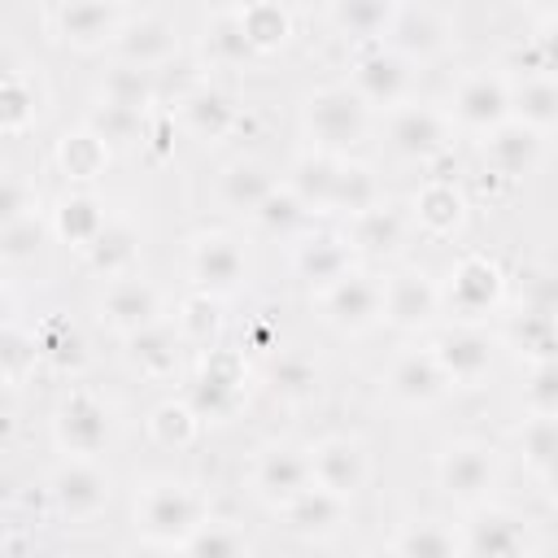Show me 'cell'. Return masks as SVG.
I'll list each match as a JSON object with an SVG mask.
<instances>
[{
    "label": "cell",
    "instance_id": "22",
    "mask_svg": "<svg viewBox=\"0 0 558 558\" xmlns=\"http://www.w3.org/2000/svg\"><path fill=\"white\" fill-rule=\"evenodd\" d=\"M275 514H279L283 532H292L296 541H331L349 523V501L310 480L301 493H292L283 506H275Z\"/></svg>",
    "mask_w": 558,
    "mask_h": 558
},
{
    "label": "cell",
    "instance_id": "46",
    "mask_svg": "<svg viewBox=\"0 0 558 558\" xmlns=\"http://www.w3.org/2000/svg\"><path fill=\"white\" fill-rule=\"evenodd\" d=\"M96 100H113V105H131V109H153L157 100V70L131 65V61H113L100 83H96Z\"/></svg>",
    "mask_w": 558,
    "mask_h": 558
},
{
    "label": "cell",
    "instance_id": "3",
    "mask_svg": "<svg viewBox=\"0 0 558 558\" xmlns=\"http://www.w3.org/2000/svg\"><path fill=\"white\" fill-rule=\"evenodd\" d=\"M183 397L201 414V423L231 418L240 410V401L248 397V362H244V353L240 349H227V344L205 349Z\"/></svg>",
    "mask_w": 558,
    "mask_h": 558
},
{
    "label": "cell",
    "instance_id": "40",
    "mask_svg": "<svg viewBox=\"0 0 558 558\" xmlns=\"http://www.w3.org/2000/svg\"><path fill=\"white\" fill-rule=\"evenodd\" d=\"M48 240H52V227H48V218H44L39 209H31V214L4 222V227H0V266H4V270H26V266H35V262L44 257Z\"/></svg>",
    "mask_w": 558,
    "mask_h": 558
},
{
    "label": "cell",
    "instance_id": "5",
    "mask_svg": "<svg viewBox=\"0 0 558 558\" xmlns=\"http://www.w3.org/2000/svg\"><path fill=\"white\" fill-rule=\"evenodd\" d=\"M314 301H318V318L340 336H362L384 323V279L362 266H349L336 283L314 292Z\"/></svg>",
    "mask_w": 558,
    "mask_h": 558
},
{
    "label": "cell",
    "instance_id": "55",
    "mask_svg": "<svg viewBox=\"0 0 558 558\" xmlns=\"http://www.w3.org/2000/svg\"><path fill=\"white\" fill-rule=\"evenodd\" d=\"M554 22H536V35H523L519 52H514V70L523 74H554V39H549Z\"/></svg>",
    "mask_w": 558,
    "mask_h": 558
},
{
    "label": "cell",
    "instance_id": "50",
    "mask_svg": "<svg viewBox=\"0 0 558 558\" xmlns=\"http://www.w3.org/2000/svg\"><path fill=\"white\" fill-rule=\"evenodd\" d=\"M39 122V92L31 83V74H13L0 78V135H22Z\"/></svg>",
    "mask_w": 558,
    "mask_h": 558
},
{
    "label": "cell",
    "instance_id": "58",
    "mask_svg": "<svg viewBox=\"0 0 558 558\" xmlns=\"http://www.w3.org/2000/svg\"><path fill=\"white\" fill-rule=\"evenodd\" d=\"M22 70H26V65H22V57H17V48L0 39V78H13V74H22Z\"/></svg>",
    "mask_w": 558,
    "mask_h": 558
},
{
    "label": "cell",
    "instance_id": "17",
    "mask_svg": "<svg viewBox=\"0 0 558 558\" xmlns=\"http://www.w3.org/2000/svg\"><path fill=\"white\" fill-rule=\"evenodd\" d=\"M126 13L118 0H57L52 9V35L78 52H100L122 31Z\"/></svg>",
    "mask_w": 558,
    "mask_h": 558
},
{
    "label": "cell",
    "instance_id": "1",
    "mask_svg": "<svg viewBox=\"0 0 558 558\" xmlns=\"http://www.w3.org/2000/svg\"><path fill=\"white\" fill-rule=\"evenodd\" d=\"M205 514H209L205 497H201L187 480H174V475H153V480H144L140 493H135V510H131L140 541L153 545V549H174V554H179L183 536H187Z\"/></svg>",
    "mask_w": 558,
    "mask_h": 558
},
{
    "label": "cell",
    "instance_id": "15",
    "mask_svg": "<svg viewBox=\"0 0 558 558\" xmlns=\"http://www.w3.org/2000/svg\"><path fill=\"white\" fill-rule=\"evenodd\" d=\"M432 353H436V362L453 388H480L493 375L497 340L480 323H453V327L436 331Z\"/></svg>",
    "mask_w": 558,
    "mask_h": 558
},
{
    "label": "cell",
    "instance_id": "37",
    "mask_svg": "<svg viewBox=\"0 0 558 558\" xmlns=\"http://www.w3.org/2000/svg\"><path fill=\"white\" fill-rule=\"evenodd\" d=\"M519 440V458H523V471L536 480V484H554V471H558V418L554 414H527L523 427L514 432Z\"/></svg>",
    "mask_w": 558,
    "mask_h": 558
},
{
    "label": "cell",
    "instance_id": "9",
    "mask_svg": "<svg viewBox=\"0 0 558 558\" xmlns=\"http://www.w3.org/2000/svg\"><path fill=\"white\" fill-rule=\"evenodd\" d=\"M497 475H501V462H497V449L488 440H475V436H462V440H449L436 458V484L445 488L449 501L458 506H480L493 497L497 488Z\"/></svg>",
    "mask_w": 558,
    "mask_h": 558
},
{
    "label": "cell",
    "instance_id": "35",
    "mask_svg": "<svg viewBox=\"0 0 558 558\" xmlns=\"http://www.w3.org/2000/svg\"><path fill=\"white\" fill-rule=\"evenodd\" d=\"M510 118L549 140L554 126H558V87H554V74H523L519 83H510Z\"/></svg>",
    "mask_w": 558,
    "mask_h": 558
},
{
    "label": "cell",
    "instance_id": "13",
    "mask_svg": "<svg viewBox=\"0 0 558 558\" xmlns=\"http://www.w3.org/2000/svg\"><path fill=\"white\" fill-rule=\"evenodd\" d=\"M410 83H414V65L388 48L384 39L375 44H362V52L353 57V70H349V87L366 100V109H392L410 96Z\"/></svg>",
    "mask_w": 558,
    "mask_h": 558
},
{
    "label": "cell",
    "instance_id": "49",
    "mask_svg": "<svg viewBox=\"0 0 558 558\" xmlns=\"http://www.w3.org/2000/svg\"><path fill=\"white\" fill-rule=\"evenodd\" d=\"M506 340H510V349H519V357H527V362L554 357V310L519 305V310L510 314Z\"/></svg>",
    "mask_w": 558,
    "mask_h": 558
},
{
    "label": "cell",
    "instance_id": "32",
    "mask_svg": "<svg viewBox=\"0 0 558 558\" xmlns=\"http://www.w3.org/2000/svg\"><path fill=\"white\" fill-rule=\"evenodd\" d=\"M275 183H279V179L270 174L266 161H257V157H235V161H227L222 174H218V205H222L227 214L248 218V214L266 201V192H270Z\"/></svg>",
    "mask_w": 558,
    "mask_h": 558
},
{
    "label": "cell",
    "instance_id": "36",
    "mask_svg": "<svg viewBox=\"0 0 558 558\" xmlns=\"http://www.w3.org/2000/svg\"><path fill=\"white\" fill-rule=\"evenodd\" d=\"M170 323H174L179 340H183L192 353H205V349H214L218 336H222V296L196 288V292H187V296L179 301V314H174Z\"/></svg>",
    "mask_w": 558,
    "mask_h": 558
},
{
    "label": "cell",
    "instance_id": "51",
    "mask_svg": "<svg viewBox=\"0 0 558 558\" xmlns=\"http://www.w3.org/2000/svg\"><path fill=\"white\" fill-rule=\"evenodd\" d=\"M205 57H209V65H218V70L244 65V61L253 57V48H248V39H244V31H240L235 9L209 17V26H205Z\"/></svg>",
    "mask_w": 558,
    "mask_h": 558
},
{
    "label": "cell",
    "instance_id": "57",
    "mask_svg": "<svg viewBox=\"0 0 558 558\" xmlns=\"http://www.w3.org/2000/svg\"><path fill=\"white\" fill-rule=\"evenodd\" d=\"M17 427V392H13V379L0 375V436H9Z\"/></svg>",
    "mask_w": 558,
    "mask_h": 558
},
{
    "label": "cell",
    "instance_id": "25",
    "mask_svg": "<svg viewBox=\"0 0 558 558\" xmlns=\"http://www.w3.org/2000/svg\"><path fill=\"white\" fill-rule=\"evenodd\" d=\"M353 248L344 240V231H301L292 240V270L310 292H323L327 283H336L349 266H353Z\"/></svg>",
    "mask_w": 558,
    "mask_h": 558
},
{
    "label": "cell",
    "instance_id": "56",
    "mask_svg": "<svg viewBox=\"0 0 558 558\" xmlns=\"http://www.w3.org/2000/svg\"><path fill=\"white\" fill-rule=\"evenodd\" d=\"M523 305L554 310V275H549V266H532L523 275Z\"/></svg>",
    "mask_w": 558,
    "mask_h": 558
},
{
    "label": "cell",
    "instance_id": "6",
    "mask_svg": "<svg viewBox=\"0 0 558 558\" xmlns=\"http://www.w3.org/2000/svg\"><path fill=\"white\" fill-rule=\"evenodd\" d=\"M48 501L61 523H96L113 501V475L100 458H65L48 475Z\"/></svg>",
    "mask_w": 558,
    "mask_h": 558
},
{
    "label": "cell",
    "instance_id": "30",
    "mask_svg": "<svg viewBox=\"0 0 558 558\" xmlns=\"http://www.w3.org/2000/svg\"><path fill=\"white\" fill-rule=\"evenodd\" d=\"M340 157L344 153H323V148H305L288 174H283V187L310 209V214H327L331 209V187H336V170H340Z\"/></svg>",
    "mask_w": 558,
    "mask_h": 558
},
{
    "label": "cell",
    "instance_id": "41",
    "mask_svg": "<svg viewBox=\"0 0 558 558\" xmlns=\"http://www.w3.org/2000/svg\"><path fill=\"white\" fill-rule=\"evenodd\" d=\"M235 17H240V31H244L253 57H266V52L283 48L288 35H292V9H283L275 0H248V4L235 9Z\"/></svg>",
    "mask_w": 558,
    "mask_h": 558
},
{
    "label": "cell",
    "instance_id": "12",
    "mask_svg": "<svg viewBox=\"0 0 558 558\" xmlns=\"http://www.w3.org/2000/svg\"><path fill=\"white\" fill-rule=\"evenodd\" d=\"M453 131H471L484 135L497 122L510 118V74L493 70V65H475L453 83V96L445 105Z\"/></svg>",
    "mask_w": 558,
    "mask_h": 558
},
{
    "label": "cell",
    "instance_id": "61",
    "mask_svg": "<svg viewBox=\"0 0 558 558\" xmlns=\"http://www.w3.org/2000/svg\"><path fill=\"white\" fill-rule=\"evenodd\" d=\"M275 4H283V9H296V4H305V0H275Z\"/></svg>",
    "mask_w": 558,
    "mask_h": 558
},
{
    "label": "cell",
    "instance_id": "24",
    "mask_svg": "<svg viewBox=\"0 0 558 558\" xmlns=\"http://www.w3.org/2000/svg\"><path fill=\"white\" fill-rule=\"evenodd\" d=\"M480 148H484L488 174H497V179H523V174H532L541 166L545 135H536L532 126L506 118V122H497L493 131L480 135Z\"/></svg>",
    "mask_w": 558,
    "mask_h": 558
},
{
    "label": "cell",
    "instance_id": "28",
    "mask_svg": "<svg viewBox=\"0 0 558 558\" xmlns=\"http://www.w3.org/2000/svg\"><path fill=\"white\" fill-rule=\"evenodd\" d=\"M410 235V214L397 209L392 201H375L357 214L344 218V240L362 257H392Z\"/></svg>",
    "mask_w": 558,
    "mask_h": 558
},
{
    "label": "cell",
    "instance_id": "20",
    "mask_svg": "<svg viewBox=\"0 0 558 558\" xmlns=\"http://www.w3.org/2000/svg\"><path fill=\"white\" fill-rule=\"evenodd\" d=\"M388 48H397L410 65H427V61H440L449 48H453V22L440 13V9H397L388 35H384Z\"/></svg>",
    "mask_w": 558,
    "mask_h": 558
},
{
    "label": "cell",
    "instance_id": "29",
    "mask_svg": "<svg viewBox=\"0 0 558 558\" xmlns=\"http://www.w3.org/2000/svg\"><path fill=\"white\" fill-rule=\"evenodd\" d=\"M462 222H466V196H462V187L453 179H440L436 174V179H427L414 192V201H410V227H418L423 235L445 240Z\"/></svg>",
    "mask_w": 558,
    "mask_h": 558
},
{
    "label": "cell",
    "instance_id": "11",
    "mask_svg": "<svg viewBox=\"0 0 558 558\" xmlns=\"http://www.w3.org/2000/svg\"><path fill=\"white\" fill-rule=\"evenodd\" d=\"M253 275V262L244 253V244L231 235V231H196L187 240V279L192 288L201 292H214V296H235L244 292Z\"/></svg>",
    "mask_w": 558,
    "mask_h": 558
},
{
    "label": "cell",
    "instance_id": "53",
    "mask_svg": "<svg viewBox=\"0 0 558 558\" xmlns=\"http://www.w3.org/2000/svg\"><path fill=\"white\" fill-rule=\"evenodd\" d=\"M31 340H35V357H48L57 366L78 362V336H74V327L65 318H48Z\"/></svg>",
    "mask_w": 558,
    "mask_h": 558
},
{
    "label": "cell",
    "instance_id": "34",
    "mask_svg": "<svg viewBox=\"0 0 558 558\" xmlns=\"http://www.w3.org/2000/svg\"><path fill=\"white\" fill-rule=\"evenodd\" d=\"M105 218H109L105 201L78 187V192H65V196L57 201V209H52L48 227H52V235H57L61 244H74V248L83 253V248H87V244L100 235Z\"/></svg>",
    "mask_w": 558,
    "mask_h": 558
},
{
    "label": "cell",
    "instance_id": "21",
    "mask_svg": "<svg viewBox=\"0 0 558 558\" xmlns=\"http://www.w3.org/2000/svg\"><path fill=\"white\" fill-rule=\"evenodd\" d=\"M440 314V283L423 270H392L384 275V323L397 331H423Z\"/></svg>",
    "mask_w": 558,
    "mask_h": 558
},
{
    "label": "cell",
    "instance_id": "23",
    "mask_svg": "<svg viewBox=\"0 0 558 558\" xmlns=\"http://www.w3.org/2000/svg\"><path fill=\"white\" fill-rule=\"evenodd\" d=\"M183 353H187V344L179 340V331H174L170 318H157V323H148V327L122 336V357H126V366H131L140 379H153V384L174 379V375L183 371Z\"/></svg>",
    "mask_w": 558,
    "mask_h": 558
},
{
    "label": "cell",
    "instance_id": "38",
    "mask_svg": "<svg viewBox=\"0 0 558 558\" xmlns=\"http://www.w3.org/2000/svg\"><path fill=\"white\" fill-rule=\"evenodd\" d=\"M388 554H401V558H462L458 527L440 523V519H410L392 532Z\"/></svg>",
    "mask_w": 558,
    "mask_h": 558
},
{
    "label": "cell",
    "instance_id": "18",
    "mask_svg": "<svg viewBox=\"0 0 558 558\" xmlns=\"http://www.w3.org/2000/svg\"><path fill=\"white\" fill-rule=\"evenodd\" d=\"M310 480L331 488L336 497L353 501L371 480V453L357 436H323L310 445Z\"/></svg>",
    "mask_w": 558,
    "mask_h": 558
},
{
    "label": "cell",
    "instance_id": "19",
    "mask_svg": "<svg viewBox=\"0 0 558 558\" xmlns=\"http://www.w3.org/2000/svg\"><path fill=\"white\" fill-rule=\"evenodd\" d=\"M305 484H310V449H301L292 440H275V445L257 449V458L248 466V488L257 501H266L275 510Z\"/></svg>",
    "mask_w": 558,
    "mask_h": 558
},
{
    "label": "cell",
    "instance_id": "16",
    "mask_svg": "<svg viewBox=\"0 0 558 558\" xmlns=\"http://www.w3.org/2000/svg\"><path fill=\"white\" fill-rule=\"evenodd\" d=\"M384 388H388L392 401H401V405H410V410H427V405H436L440 397L453 392V384L445 379V371H440L432 344H410V349H401V353L388 362V371H384Z\"/></svg>",
    "mask_w": 558,
    "mask_h": 558
},
{
    "label": "cell",
    "instance_id": "39",
    "mask_svg": "<svg viewBox=\"0 0 558 558\" xmlns=\"http://www.w3.org/2000/svg\"><path fill=\"white\" fill-rule=\"evenodd\" d=\"M109 157H113V148H109L92 126H74V131H65V135L57 140V166H61V174L74 179V183L100 179L105 166H109Z\"/></svg>",
    "mask_w": 558,
    "mask_h": 558
},
{
    "label": "cell",
    "instance_id": "14",
    "mask_svg": "<svg viewBox=\"0 0 558 558\" xmlns=\"http://www.w3.org/2000/svg\"><path fill=\"white\" fill-rule=\"evenodd\" d=\"M96 318L113 331V336H131L157 318H166V296L153 279H144L140 270L105 279L100 296H96Z\"/></svg>",
    "mask_w": 558,
    "mask_h": 558
},
{
    "label": "cell",
    "instance_id": "26",
    "mask_svg": "<svg viewBox=\"0 0 558 558\" xmlns=\"http://www.w3.org/2000/svg\"><path fill=\"white\" fill-rule=\"evenodd\" d=\"M118 52V61L144 65V70H161L179 57V26L161 13H144V17H126L122 31L109 44Z\"/></svg>",
    "mask_w": 558,
    "mask_h": 558
},
{
    "label": "cell",
    "instance_id": "27",
    "mask_svg": "<svg viewBox=\"0 0 558 558\" xmlns=\"http://www.w3.org/2000/svg\"><path fill=\"white\" fill-rule=\"evenodd\" d=\"M174 113H179V126H183L192 140H201V144H218V140H227V135L240 126V105H235L222 87H214V83L187 87V92L179 96Z\"/></svg>",
    "mask_w": 558,
    "mask_h": 558
},
{
    "label": "cell",
    "instance_id": "54",
    "mask_svg": "<svg viewBox=\"0 0 558 558\" xmlns=\"http://www.w3.org/2000/svg\"><path fill=\"white\" fill-rule=\"evenodd\" d=\"M39 209V192L26 174H13V170H0V227Z\"/></svg>",
    "mask_w": 558,
    "mask_h": 558
},
{
    "label": "cell",
    "instance_id": "8",
    "mask_svg": "<svg viewBox=\"0 0 558 558\" xmlns=\"http://www.w3.org/2000/svg\"><path fill=\"white\" fill-rule=\"evenodd\" d=\"M52 440L65 458H100L113 440V414L100 392L70 388L52 410Z\"/></svg>",
    "mask_w": 558,
    "mask_h": 558
},
{
    "label": "cell",
    "instance_id": "44",
    "mask_svg": "<svg viewBox=\"0 0 558 558\" xmlns=\"http://www.w3.org/2000/svg\"><path fill=\"white\" fill-rule=\"evenodd\" d=\"M83 126H92L109 148H135V144H144V135H148V109L96 100V105L87 109Z\"/></svg>",
    "mask_w": 558,
    "mask_h": 558
},
{
    "label": "cell",
    "instance_id": "31",
    "mask_svg": "<svg viewBox=\"0 0 558 558\" xmlns=\"http://www.w3.org/2000/svg\"><path fill=\"white\" fill-rule=\"evenodd\" d=\"M83 262H87L100 279H118V275L140 270V231H135L126 218L109 214L105 227H100V235L83 248Z\"/></svg>",
    "mask_w": 558,
    "mask_h": 558
},
{
    "label": "cell",
    "instance_id": "45",
    "mask_svg": "<svg viewBox=\"0 0 558 558\" xmlns=\"http://www.w3.org/2000/svg\"><path fill=\"white\" fill-rule=\"evenodd\" d=\"M179 554H192V558H240V554H253V541L240 523L231 519H214L205 514L179 545Z\"/></svg>",
    "mask_w": 558,
    "mask_h": 558
},
{
    "label": "cell",
    "instance_id": "60",
    "mask_svg": "<svg viewBox=\"0 0 558 558\" xmlns=\"http://www.w3.org/2000/svg\"><path fill=\"white\" fill-rule=\"evenodd\" d=\"M13 314H17V301H13V292L0 283V327H13Z\"/></svg>",
    "mask_w": 558,
    "mask_h": 558
},
{
    "label": "cell",
    "instance_id": "48",
    "mask_svg": "<svg viewBox=\"0 0 558 558\" xmlns=\"http://www.w3.org/2000/svg\"><path fill=\"white\" fill-rule=\"evenodd\" d=\"M375 201H384V183H379V174H375L366 161H349V157H340L336 187H331V209H327V214L349 218V214H357V209H366V205H375Z\"/></svg>",
    "mask_w": 558,
    "mask_h": 558
},
{
    "label": "cell",
    "instance_id": "42",
    "mask_svg": "<svg viewBox=\"0 0 558 558\" xmlns=\"http://www.w3.org/2000/svg\"><path fill=\"white\" fill-rule=\"evenodd\" d=\"M397 9V0H331V26L357 44H375L388 35Z\"/></svg>",
    "mask_w": 558,
    "mask_h": 558
},
{
    "label": "cell",
    "instance_id": "33",
    "mask_svg": "<svg viewBox=\"0 0 558 558\" xmlns=\"http://www.w3.org/2000/svg\"><path fill=\"white\" fill-rule=\"evenodd\" d=\"M266 388L283 401V405H310L323 392V371L310 353L283 349L266 362Z\"/></svg>",
    "mask_w": 558,
    "mask_h": 558
},
{
    "label": "cell",
    "instance_id": "43",
    "mask_svg": "<svg viewBox=\"0 0 558 558\" xmlns=\"http://www.w3.org/2000/svg\"><path fill=\"white\" fill-rule=\"evenodd\" d=\"M148 436H153L157 449L183 453L201 436V414L187 405V397H166V401H157L148 410Z\"/></svg>",
    "mask_w": 558,
    "mask_h": 558
},
{
    "label": "cell",
    "instance_id": "7",
    "mask_svg": "<svg viewBox=\"0 0 558 558\" xmlns=\"http://www.w3.org/2000/svg\"><path fill=\"white\" fill-rule=\"evenodd\" d=\"M388 144H392V153L401 161L432 166L453 148V122H449V113L440 105L405 96L401 105L388 109Z\"/></svg>",
    "mask_w": 558,
    "mask_h": 558
},
{
    "label": "cell",
    "instance_id": "52",
    "mask_svg": "<svg viewBox=\"0 0 558 558\" xmlns=\"http://www.w3.org/2000/svg\"><path fill=\"white\" fill-rule=\"evenodd\" d=\"M523 410H527V414H558V375H554V357L527 362Z\"/></svg>",
    "mask_w": 558,
    "mask_h": 558
},
{
    "label": "cell",
    "instance_id": "47",
    "mask_svg": "<svg viewBox=\"0 0 558 558\" xmlns=\"http://www.w3.org/2000/svg\"><path fill=\"white\" fill-rule=\"evenodd\" d=\"M248 222L257 227V231H266V235H275V240H296L310 222H314V214L283 187V183H275L270 192H266V201L248 214Z\"/></svg>",
    "mask_w": 558,
    "mask_h": 558
},
{
    "label": "cell",
    "instance_id": "4",
    "mask_svg": "<svg viewBox=\"0 0 558 558\" xmlns=\"http://www.w3.org/2000/svg\"><path fill=\"white\" fill-rule=\"evenodd\" d=\"M506 301V270L488 253H462L440 288V305L453 323H484Z\"/></svg>",
    "mask_w": 558,
    "mask_h": 558
},
{
    "label": "cell",
    "instance_id": "10",
    "mask_svg": "<svg viewBox=\"0 0 558 558\" xmlns=\"http://www.w3.org/2000/svg\"><path fill=\"white\" fill-rule=\"evenodd\" d=\"M458 549L462 558H523L536 549L532 519L510 506L480 501L471 506V519L458 527Z\"/></svg>",
    "mask_w": 558,
    "mask_h": 558
},
{
    "label": "cell",
    "instance_id": "2",
    "mask_svg": "<svg viewBox=\"0 0 558 558\" xmlns=\"http://www.w3.org/2000/svg\"><path fill=\"white\" fill-rule=\"evenodd\" d=\"M301 131H305L310 148L349 153L353 144L366 140L371 109H366V100L349 83H327V87H314L301 100Z\"/></svg>",
    "mask_w": 558,
    "mask_h": 558
},
{
    "label": "cell",
    "instance_id": "59",
    "mask_svg": "<svg viewBox=\"0 0 558 558\" xmlns=\"http://www.w3.org/2000/svg\"><path fill=\"white\" fill-rule=\"evenodd\" d=\"M536 22H554L558 17V0H519Z\"/></svg>",
    "mask_w": 558,
    "mask_h": 558
}]
</instances>
